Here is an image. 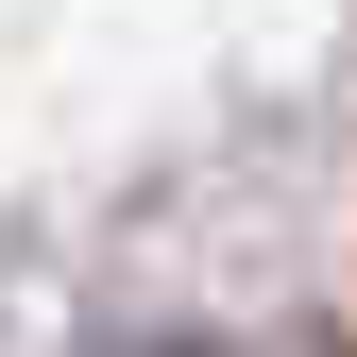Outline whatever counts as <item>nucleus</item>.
I'll return each mask as SVG.
<instances>
[{"instance_id": "f257e3e1", "label": "nucleus", "mask_w": 357, "mask_h": 357, "mask_svg": "<svg viewBox=\"0 0 357 357\" xmlns=\"http://www.w3.org/2000/svg\"><path fill=\"white\" fill-rule=\"evenodd\" d=\"M119 357H221V340H119Z\"/></svg>"}]
</instances>
